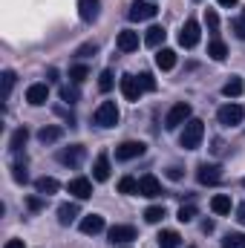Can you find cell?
Wrapping results in <instances>:
<instances>
[{
  "label": "cell",
  "mask_w": 245,
  "mask_h": 248,
  "mask_svg": "<svg viewBox=\"0 0 245 248\" xmlns=\"http://www.w3.org/2000/svg\"><path fill=\"white\" fill-rule=\"evenodd\" d=\"M202 136H205V122L202 119H190L184 124V130L179 133V144L184 150H196L202 144Z\"/></svg>",
  "instance_id": "1"
},
{
  "label": "cell",
  "mask_w": 245,
  "mask_h": 248,
  "mask_svg": "<svg viewBox=\"0 0 245 248\" xmlns=\"http://www.w3.org/2000/svg\"><path fill=\"white\" fill-rule=\"evenodd\" d=\"M190 104L187 101H179V104H173L170 110H168V116H165V127L168 130H176V127H182V124L190 122Z\"/></svg>",
  "instance_id": "2"
},
{
  "label": "cell",
  "mask_w": 245,
  "mask_h": 248,
  "mask_svg": "<svg viewBox=\"0 0 245 248\" xmlns=\"http://www.w3.org/2000/svg\"><path fill=\"white\" fill-rule=\"evenodd\" d=\"M95 124L98 127H116L119 124V107H116V101H104L98 110H95Z\"/></svg>",
  "instance_id": "3"
},
{
  "label": "cell",
  "mask_w": 245,
  "mask_h": 248,
  "mask_svg": "<svg viewBox=\"0 0 245 248\" xmlns=\"http://www.w3.org/2000/svg\"><path fill=\"white\" fill-rule=\"evenodd\" d=\"M216 119H219V124H222V127H237V124H243L245 110L240 107V104H225V107H219Z\"/></svg>",
  "instance_id": "4"
},
{
  "label": "cell",
  "mask_w": 245,
  "mask_h": 248,
  "mask_svg": "<svg viewBox=\"0 0 245 248\" xmlns=\"http://www.w3.org/2000/svg\"><path fill=\"white\" fill-rule=\"evenodd\" d=\"M156 12H159V9H156L153 0H133L127 17H130V20H150V17H156Z\"/></svg>",
  "instance_id": "5"
},
{
  "label": "cell",
  "mask_w": 245,
  "mask_h": 248,
  "mask_svg": "<svg viewBox=\"0 0 245 248\" xmlns=\"http://www.w3.org/2000/svg\"><path fill=\"white\" fill-rule=\"evenodd\" d=\"M144 141H122L119 147H116V159L119 162H130V159H138V156H144Z\"/></svg>",
  "instance_id": "6"
},
{
  "label": "cell",
  "mask_w": 245,
  "mask_h": 248,
  "mask_svg": "<svg viewBox=\"0 0 245 248\" xmlns=\"http://www.w3.org/2000/svg\"><path fill=\"white\" fill-rule=\"evenodd\" d=\"M196 179H199V185H216V182L222 179V168L202 162V165L196 168Z\"/></svg>",
  "instance_id": "7"
},
{
  "label": "cell",
  "mask_w": 245,
  "mask_h": 248,
  "mask_svg": "<svg viewBox=\"0 0 245 248\" xmlns=\"http://www.w3.org/2000/svg\"><path fill=\"white\" fill-rule=\"evenodd\" d=\"M119 87H122V95L127 101H138V95L144 93V87H141V81H138L136 75H122Z\"/></svg>",
  "instance_id": "8"
},
{
  "label": "cell",
  "mask_w": 245,
  "mask_h": 248,
  "mask_svg": "<svg viewBox=\"0 0 245 248\" xmlns=\"http://www.w3.org/2000/svg\"><path fill=\"white\" fill-rule=\"evenodd\" d=\"M107 237H110L113 246H124V243H133V240L138 237V231H136L133 225H113Z\"/></svg>",
  "instance_id": "9"
},
{
  "label": "cell",
  "mask_w": 245,
  "mask_h": 248,
  "mask_svg": "<svg viewBox=\"0 0 245 248\" xmlns=\"http://www.w3.org/2000/svg\"><path fill=\"white\" fill-rule=\"evenodd\" d=\"M58 162L66 165V168H78V165L84 162V147H81V144H69V147H63L61 153H58Z\"/></svg>",
  "instance_id": "10"
},
{
  "label": "cell",
  "mask_w": 245,
  "mask_h": 248,
  "mask_svg": "<svg viewBox=\"0 0 245 248\" xmlns=\"http://www.w3.org/2000/svg\"><path fill=\"white\" fill-rule=\"evenodd\" d=\"M179 44H182L184 49H193V46L199 44V23H196L193 17L182 26V32H179Z\"/></svg>",
  "instance_id": "11"
},
{
  "label": "cell",
  "mask_w": 245,
  "mask_h": 248,
  "mask_svg": "<svg viewBox=\"0 0 245 248\" xmlns=\"http://www.w3.org/2000/svg\"><path fill=\"white\" fill-rule=\"evenodd\" d=\"M101 12V0H78V15L84 23H95Z\"/></svg>",
  "instance_id": "12"
},
{
  "label": "cell",
  "mask_w": 245,
  "mask_h": 248,
  "mask_svg": "<svg viewBox=\"0 0 245 248\" xmlns=\"http://www.w3.org/2000/svg\"><path fill=\"white\" fill-rule=\"evenodd\" d=\"M138 196H147V199L162 196V185H159V179H156L153 173H147V176L138 179Z\"/></svg>",
  "instance_id": "13"
},
{
  "label": "cell",
  "mask_w": 245,
  "mask_h": 248,
  "mask_svg": "<svg viewBox=\"0 0 245 248\" xmlns=\"http://www.w3.org/2000/svg\"><path fill=\"white\" fill-rule=\"evenodd\" d=\"M26 101H29L32 107L46 104V101H49V87H46V84H32V87L26 90Z\"/></svg>",
  "instance_id": "14"
},
{
  "label": "cell",
  "mask_w": 245,
  "mask_h": 248,
  "mask_svg": "<svg viewBox=\"0 0 245 248\" xmlns=\"http://www.w3.org/2000/svg\"><path fill=\"white\" fill-rule=\"evenodd\" d=\"M66 187H69V193L78 196V199H90V196H92V182H90L87 176H75Z\"/></svg>",
  "instance_id": "15"
},
{
  "label": "cell",
  "mask_w": 245,
  "mask_h": 248,
  "mask_svg": "<svg viewBox=\"0 0 245 248\" xmlns=\"http://www.w3.org/2000/svg\"><path fill=\"white\" fill-rule=\"evenodd\" d=\"M92 179L95 182H107L110 179V159H107V153L95 156V162H92Z\"/></svg>",
  "instance_id": "16"
},
{
  "label": "cell",
  "mask_w": 245,
  "mask_h": 248,
  "mask_svg": "<svg viewBox=\"0 0 245 248\" xmlns=\"http://www.w3.org/2000/svg\"><path fill=\"white\" fill-rule=\"evenodd\" d=\"M81 231H84V234H98V231H104V217L87 214V217L81 219Z\"/></svg>",
  "instance_id": "17"
},
{
  "label": "cell",
  "mask_w": 245,
  "mask_h": 248,
  "mask_svg": "<svg viewBox=\"0 0 245 248\" xmlns=\"http://www.w3.org/2000/svg\"><path fill=\"white\" fill-rule=\"evenodd\" d=\"M119 49L122 52H136L138 49V32H130V29L119 32Z\"/></svg>",
  "instance_id": "18"
},
{
  "label": "cell",
  "mask_w": 245,
  "mask_h": 248,
  "mask_svg": "<svg viewBox=\"0 0 245 248\" xmlns=\"http://www.w3.org/2000/svg\"><path fill=\"white\" fill-rule=\"evenodd\" d=\"M78 219V205L75 202H63L61 208H58V222L61 225H72Z\"/></svg>",
  "instance_id": "19"
},
{
  "label": "cell",
  "mask_w": 245,
  "mask_h": 248,
  "mask_svg": "<svg viewBox=\"0 0 245 248\" xmlns=\"http://www.w3.org/2000/svg\"><path fill=\"white\" fill-rule=\"evenodd\" d=\"M61 136H63V127H58V124H46V127L38 130V139H41L44 144H52V141H58Z\"/></svg>",
  "instance_id": "20"
},
{
  "label": "cell",
  "mask_w": 245,
  "mask_h": 248,
  "mask_svg": "<svg viewBox=\"0 0 245 248\" xmlns=\"http://www.w3.org/2000/svg\"><path fill=\"white\" fill-rule=\"evenodd\" d=\"M165 38H168V32H165L162 26H150V29H147V35H144V44H147V46H153V49H159V46L165 44Z\"/></svg>",
  "instance_id": "21"
},
{
  "label": "cell",
  "mask_w": 245,
  "mask_h": 248,
  "mask_svg": "<svg viewBox=\"0 0 245 248\" xmlns=\"http://www.w3.org/2000/svg\"><path fill=\"white\" fill-rule=\"evenodd\" d=\"M58 179H52V176H41L38 182H35V190L41 193V196H52V193H58Z\"/></svg>",
  "instance_id": "22"
},
{
  "label": "cell",
  "mask_w": 245,
  "mask_h": 248,
  "mask_svg": "<svg viewBox=\"0 0 245 248\" xmlns=\"http://www.w3.org/2000/svg\"><path fill=\"white\" fill-rule=\"evenodd\" d=\"M156 66L165 69V72L173 69V66H176V52H173V49H159V52H156Z\"/></svg>",
  "instance_id": "23"
},
{
  "label": "cell",
  "mask_w": 245,
  "mask_h": 248,
  "mask_svg": "<svg viewBox=\"0 0 245 248\" xmlns=\"http://www.w3.org/2000/svg\"><path fill=\"white\" fill-rule=\"evenodd\" d=\"M243 90H245L243 78H240V75H231V81L222 87V95H225V98H237V95H243Z\"/></svg>",
  "instance_id": "24"
},
{
  "label": "cell",
  "mask_w": 245,
  "mask_h": 248,
  "mask_svg": "<svg viewBox=\"0 0 245 248\" xmlns=\"http://www.w3.org/2000/svg\"><path fill=\"white\" fill-rule=\"evenodd\" d=\"M208 55H211L214 61H225V58H228V46H225L219 38H214V41L208 44Z\"/></svg>",
  "instance_id": "25"
},
{
  "label": "cell",
  "mask_w": 245,
  "mask_h": 248,
  "mask_svg": "<svg viewBox=\"0 0 245 248\" xmlns=\"http://www.w3.org/2000/svg\"><path fill=\"white\" fill-rule=\"evenodd\" d=\"M211 211H214V214H231V196L216 193V196L211 199Z\"/></svg>",
  "instance_id": "26"
},
{
  "label": "cell",
  "mask_w": 245,
  "mask_h": 248,
  "mask_svg": "<svg viewBox=\"0 0 245 248\" xmlns=\"http://www.w3.org/2000/svg\"><path fill=\"white\" fill-rule=\"evenodd\" d=\"M156 240H159V248H179L182 246V237L176 231H162Z\"/></svg>",
  "instance_id": "27"
},
{
  "label": "cell",
  "mask_w": 245,
  "mask_h": 248,
  "mask_svg": "<svg viewBox=\"0 0 245 248\" xmlns=\"http://www.w3.org/2000/svg\"><path fill=\"white\" fill-rule=\"evenodd\" d=\"M26 139H29V130H26V127H17V130L12 133V139H9V147H12V150H23Z\"/></svg>",
  "instance_id": "28"
},
{
  "label": "cell",
  "mask_w": 245,
  "mask_h": 248,
  "mask_svg": "<svg viewBox=\"0 0 245 248\" xmlns=\"http://www.w3.org/2000/svg\"><path fill=\"white\" fill-rule=\"evenodd\" d=\"M165 217H168L165 205H150V208L144 211V219H147V222H153V225H156V222H162Z\"/></svg>",
  "instance_id": "29"
},
{
  "label": "cell",
  "mask_w": 245,
  "mask_h": 248,
  "mask_svg": "<svg viewBox=\"0 0 245 248\" xmlns=\"http://www.w3.org/2000/svg\"><path fill=\"white\" fill-rule=\"evenodd\" d=\"M87 78H90V69H87L84 63H75V66L69 69V81H72V84H81V81H87Z\"/></svg>",
  "instance_id": "30"
},
{
  "label": "cell",
  "mask_w": 245,
  "mask_h": 248,
  "mask_svg": "<svg viewBox=\"0 0 245 248\" xmlns=\"http://www.w3.org/2000/svg\"><path fill=\"white\" fill-rule=\"evenodd\" d=\"M119 193H138V179L122 176V179H119Z\"/></svg>",
  "instance_id": "31"
},
{
  "label": "cell",
  "mask_w": 245,
  "mask_h": 248,
  "mask_svg": "<svg viewBox=\"0 0 245 248\" xmlns=\"http://www.w3.org/2000/svg\"><path fill=\"white\" fill-rule=\"evenodd\" d=\"M113 84H116V81H113V72H110V69H104V72L98 75V90H101V93H110V90H113Z\"/></svg>",
  "instance_id": "32"
},
{
  "label": "cell",
  "mask_w": 245,
  "mask_h": 248,
  "mask_svg": "<svg viewBox=\"0 0 245 248\" xmlns=\"http://www.w3.org/2000/svg\"><path fill=\"white\" fill-rule=\"evenodd\" d=\"M222 248H245V234H228L222 240Z\"/></svg>",
  "instance_id": "33"
},
{
  "label": "cell",
  "mask_w": 245,
  "mask_h": 248,
  "mask_svg": "<svg viewBox=\"0 0 245 248\" xmlns=\"http://www.w3.org/2000/svg\"><path fill=\"white\" fill-rule=\"evenodd\" d=\"M61 98L66 104H75L81 98V93H78V87H61Z\"/></svg>",
  "instance_id": "34"
},
{
  "label": "cell",
  "mask_w": 245,
  "mask_h": 248,
  "mask_svg": "<svg viewBox=\"0 0 245 248\" xmlns=\"http://www.w3.org/2000/svg\"><path fill=\"white\" fill-rule=\"evenodd\" d=\"M12 179H15L17 185H26V182H29V173H26V168H23V165H15V168H12Z\"/></svg>",
  "instance_id": "35"
},
{
  "label": "cell",
  "mask_w": 245,
  "mask_h": 248,
  "mask_svg": "<svg viewBox=\"0 0 245 248\" xmlns=\"http://www.w3.org/2000/svg\"><path fill=\"white\" fill-rule=\"evenodd\" d=\"M12 87H15V72H12V69H6V72H3V98H9Z\"/></svg>",
  "instance_id": "36"
},
{
  "label": "cell",
  "mask_w": 245,
  "mask_h": 248,
  "mask_svg": "<svg viewBox=\"0 0 245 248\" xmlns=\"http://www.w3.org/2000/svg\"><path fill=\"white\" fill-rule=\"evenodd\" d=\"M193 217H196V208H193V205H182L176 219H179V222H193Z\"/></svg>",
  "instance_id": "37"
},
{
  "label": "cell",
  "mask_w": 245,
  "mask_h": 248,
  "mask_svg": "<svg viewBox=\"0 0 245 248\" xmlns=\"http://www.w3.org/2000/svg\"><path fill=\"white\" fill-rule=\"evenodd\" d=\"M205 23H208V29L216 35V29H219V17H216V12H214V9H208V12H205Z\"/></svg>",
  "instance_id": "38"
},
{
  "label": "cell",
  "mask_w": 245,
  "mask_h": 248,
  "mask_svg": "<svg viewBox=\"0 0 245 248\" xmlns=\"http://www.w3.org/2000/svg\"><path fill=\"white\" fill-rule=\"evenodd\" d=\"M98 52V44H84V46H78L75 49V55L78 58H90V55H95Z\"/></svg>",
  "instance_id": "39"
},
{
  "label": "cell",
  "mask_w": 245,
  "mask_h": 248,
  "mask_svg": "<svg viewBox=\"0 0 245 248\" xmlns=\"http://www.w3.org/2000/svg\"><path fill=\"white\" fill-rule=\"evenodd\" d=\"M138 81H141V87H144L147 93H153V90H156V81H153V75H150V72H141V75H138Z\"/></svg>",
  "instance_id": "40"
},
{
  "label": "cell",
  "mask_w": 245,
  "mask_h": 248,
  "mask_svg": "<svg viewBox=\"0 0 245 248\" xmlns=\"http://www.w3.org/2000/svg\"><path fill=\"white\" fill-rule=\"evenodd\" d=\"M231 29H234V35L240 38V41H245V20L240 17V20H231Z\"/></svg>",
  "instance_id": "41"
},
{
  "label": "cell",
  "mask_w": 245,
  "mask_h": 248,
  "mask_svg": "<svg viewBox=\"0 0 245 248\" xmlns=\"http://www.w3.org/2000/svg\"><path fill=\"white\" fill-rule=\"evenodd\" d=\"M26 205H29V211H41V208H44V199H41V196H29Z\"/></svg>",
  "instance_id": "42"
},
{
  "label": "cell",
  "mask_w": 245,
  "mask_h": 248,
  "mask_svg": "<svg viewBox=\"0 0 245 248\" xmlns=\"http://www.w3.org/2000/svg\"><path fill=\"white\" fill-rule=\"evenodd\" d=\"M46 81H58V69H55V66L46 69Z\"/></svg>",
  "instance_id": "43"
},
{
  "label": "cell",
  "mask_w": 245,
  "mask_h": 248,
  "mask_svg": "<svg viewBox=\"0 0 245 248\" xmlns=\"http://www.w3.org/2000/svg\"><path fill=\"white\" fill-rule=\"evenodd\" d=\"M168 176H170V179H182V170H179V168H168Z\"/></svg>",
  "instance_id": "44"
},
{
  "label": "cell",
  "mask_w": 245,
  "mask_h": 248,
  "mask_svg": "<svg viewBox=\"0 0 245 248\" xmlns=\"http://www.w3.org/2000/svg\"><path fill=\"white\" fill-rule=\"evenodd\" d=\"M3 248H23V240H9Z\"/></svg>",
  "instance_id": "45"
},
{
  "label": "cell",
  "mask_w": 245,
  "mask_h": 248,
  "mask_svg": "<svg viewBox=\"0 0 245 248\" xmlns=\"http://www.w3.org/2000/svg\"><path fill=\"white\" fill-rule=\"evenodd\" d=\"M237 219H240V222L245 225V202L240 205V208H237Z\"/></svg>",
  "instance_id": "46"
},
{
  "label": "cell",
  "mask_w": 245,
  "mask_h": 248,
  "mask_svg": "<svg viewBox=\"0 0 245 248\" xmlns=\"http://www.w3.org/2000/svg\"><path fill=\"white\" fill-rule=\"evenodd\" d=\"M202 231H205V234H211V231H214V222H211V219H205V222H202Z\"/></svg>",
  "instance_id": "47"
},
{
  "label": "cell",
  "mask_w": 245,
  "mask_h": 248,
  "mask_svg": "<svg viewBox=\"0 0 245 248\" xmlns=\"http://www.w3.org/2000/svg\"><path fill=\"white\" fill-rule=\"evenodd\" d=\"M219 6H225V9H231V6H237V0H219Z\"/></svg>",
  "instance_id": "48"
},
{
  "label": "cell",
  "mask_w": 245,
  "mask_h": 248,
  "mask_svg": "<svg viewBox=\"0 0 245 248\" xmlns=\"http://www.w3.org/2000/svg\"><path fill=\"white\" fill-rule=\"evenodd\" d=\"M243 20H245V9H243Z\"/></svg>",
  "instance_id": "49"
}]
</instances>
